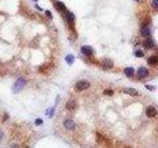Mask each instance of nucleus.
<instances>
[{
  "mask_svg": "<svg viewBox=\"0 0 158 148\" xmlns=\"http://www.w3.org/2000/svg\"><path fill=\"white\" fill-rule=\"evenodd\" d=\"M143 55H144V54H143V52H142L141 50H136V51H135V56H136V57H142Z\"/></svg>",
  "mask_w": 158,
  "mask_h": 148,
  "instance_id": "19",
  "label": "nucleus"
},
{
  "mask_svg": "<svg viewBox=\"0 0 158 148\" xmlns=\"http://www.w3.org/2000/svg\"><path fill=\"white\" fill-rule=\"evenodd\" d=\"M65 19L68 22L69 24H72L74 22V15L71 13V12H66L65 14Z\"/></svg>",
  "mask_w": 158,
  "mask_h": 148,
  "instance_id": "10",
  "label": "nucleus"
},
{
  "mask_svg": "<svg viewBox=\"0 0 158 148\" xmlns=\"http://www.w3.org/2000/svg\"><path fill=\"white\" fill-rule=\"evenodd\" d=\"M146 88L149 89V90H153V87H150V86H148V85H146Z\"/></svg>",
  "mask_w": 158,
  "mask_h": 148,
  "instance_id": "23",
  "label": "nucleus"
},
{
  "mask_svg": "<svg viewBox=\"0 0 158 148\" xmlns=\"http://www.w3.org/2000/svg\"><path fill=\"white\" fill-rule=\"evenodd\" d=\"M152 5L154 8H158V0H153L152 1Z\"/></svg>",
  "mask_w": 158,
  "mask_h": 148,
  "instance_id": "20",
  "label": "nucleus"
},
{
  "mask_svg": "<svg viewBox=\"0 0 158 148\" xmlns=\"http://www.w3.org/2000/svg\"><path fill=\"white\" fill-rule=\"evenodd\" d=\"M150 34H151V32H150V30H149L148 27H143L141 29V35L143 37H149Z\"/></svg>",
  "mask_w": 158,
  "mask_h": 148,
  "instance_id": "11",
  "label": "nucleus"
},
{
  "mask_svg": "<svg viewBox=\"0 0 158 148\" xmlns=\"http://www.w3.org/2000/svg\"><path fill=\"white\" fill-rule=\"evenodd\" d=\"M102 65H103L105 68H112L114 63L111 59H103L102 60Z\"/></svg>",
  "mask_w": 158,
  "mask_h": 148,
  "instance_id": "9",
  "label": "nucleus"
},
{
  "mask_svg": "<svg viewBox=\"0 0 158 148\" xmlns=\"http://www.w3.org/2000/svg\"><path fill=\"white\" fill-rule=\"evenodd\" d=\"M76 107H77V104H76L75 100H69V101L66 103V109L69 110V111L75 110Z\"/></svg>",
  "mask_w": 158,
  "mask_h": 148,
  "instance_id": "7",
  "label": "nucleus"
},
{
  "mask_svg": "<svg viewBox=\"0 0 158 148\" xmlns=\"http://www.w3.org/2000/svg\"><path fill=\"white\" fill-rule=\"evenodd\" d=\"M123 91H124L125 94H129L131 95V96H139L138 91H136L135 89H132V88H124Z\"/></svg>",
  "mask_w": 158,
  "mask_h": 148,
  "instance_id": "6",
  "label": "nucleus"
},
{
  "mask_svg": "<svg viewBox=\"0 0 158 148\" xmlns=\"http://www.w3.org/2000/svg\"><path fill=\"white\" fill-rule=\"evenodd\" d=\"M35 1H37V0H35Z\"/></svg>",
  "mask_w": 158,
  "mask_h": 148,
  "instance_id": "25",
  "label": "nucleus"
},
{
  "mask_svg": "<svg viewBox=\"0 0 158 148\" xmlns=\"http://www.w3.org/2000/svg\"><path fill=\"white\" fill-rule=\"evenodd\" d=\"M147 75H148V70H147V68L141 67L138 69V76H139L140 78H144Z\"/></svg>",
  "mask_w": 158,
  "mask_h": 148,
  "instance_id": "8",
  "label": "nucleus"
},
{
  "mask_svg": "<svg viewBox=\"0 0 158 148\" xmlns=\"http://www.w3.org/2000/svg\"><path fill=\"white\" fill-rule=\"evenodd\" d=\"M124 74L128 76V77H131L133 74H134V70H133V68L131 67H128L124 69Z\"/></svg>",
  "mask_w": 158,
  "mask_h": 148,
  "instance_id": "12",
  "label": "nucleus"
},
{
  "mask_svg": "<svg viewBox=\"0 0 158 148\" xmlns=\"http://www.w3.org/2000/svg\"><path fill=\"white\" fill-rule=\"evenodd\" d=\"M55 8L58 10V11H64L65 10V5L62 3V2H56L55 3Z\"/></svg>",
  "mask_w": 158,
  "mask_h": 148,
  "instance_id": "14",
  "label": "nucleus"
},
{
  "mask_svg": "<svg viewBox=\"0 0 158 148\" xmlns=\"http://www.w3.org/2000/svg\"><path fill=\"white\" fill-rule=\"evenodd\" d=\"M147 62H148L149 64H156V63L158 62V56H157V55H153V56H150V57L148 58Z\"/></svg>",
  "mask_w": 158,
  "mask_h": 148,
  "instance_id": "13",
  "label": "nucleus"
},
{
  "mask_svg": "<svg viewBox=\"0 0 158 148\" xmlns=\"http://www.w3.org/2000/svg\"><path fill=\"white\" fill-rule=\"evenodd\" d=\"M46 14H47L48 16H49V17L51 16V14H50V12H49V11H46Z\"/></svg>",
  "mask_w": 158,
  "mask_h": 148,
  "instance_id": "22",
  "label": "nucleus"
},
{
  "mask_svg": "<svg viewBox=\"0 0 158 148\" xmlns=\"http://www.w3.org/2000/svg\"><path fill=\"white\" fill-rule=\"evenodd\" d=\"M90 86V83L88 81L86 80H80L78 81L77 83H76L75 85V89L77 91H79V92H81V91H84V90H86V89H88Z\"/></svg>",
  "mask_w": 158,
  "mask_h": 148,
  "instance_id": "1",
  "label": "nucleus"
},
{
  "mask_svg": "<svg viewBox=\"0 0 158 148\" xmlns=\"http://www.w3.org/2000/svg\"><path fill=\"white\" fill-rule=\"evenodd\" d=\"M81 52H82L84 55H86V56H91L92 54H93V49H92V47H89V46H83L81 47Z\"/></svg>",
  "mask_w": 158,
  "mask_h": 148,
  "instance_id": "5",
  "label": "nucleus"
},
{
  "mask_svg": "<svg viewBox=\"0 0 158 148\" xmlns=\"http://www.w3.org/2000/svg\"><path fill=\"white\" fill-rule=\"evenodd\" d=\"M96 137H97V140H98V141H99V142L104 141V140H105L104 136H102V135L100 134V133H97V134H96Z\"/></svg>",
  "mask_w": 158,
  "mask_h": 148,
  "instance_id": "17",
  "label": "nucleus"
},
{
  "mask_svg": "<svg viewBox=\"0 0 158 148\" xmlns=\"http://www.w3.org/2000/svg\"><path fill=\"white\" fill-rule=\"evenodd\" d=\"M65 60L67 61L68 64H71V63H73V61H74V56H73L72 54H68V55H66Z\"/></svg>",
  "mask_w": 158,
  "mask_h": 148,
  "instance_id": "16",
  "label": "nucleus"
},
{
  "mask_svg": "<svg viewBox=\"0 0 158 148\" xmlns=\"http://www.w3.org/2000/svg\"><path fill=\"white\" fill-rule=\"evenodd\" d=\"M1 132V131H0ZM1 137H2V133H0V139H1Z\"/></svg>",
  "mask_w": 158,
  "mask_h": 148,
  "instance_id": "24",
  "label": "nucleus"
},
{
  "mask_svg": "<svg viewBox=\"0 0 158 148\" xmlns=\"http://www.w3.org/2000/svg\"><path fill=\"white\" fill-rule=\"evenodd\" d=\"M144 46L147 47V48H151V47H154V43H153V40H152L151 39H147V40H145Z\"/></svg>",
  "mask_w": 158,
  "mask_h": 148,
  "instance_id": "15",
  "label": "nucleus"
},
{
  "mask_svg": "<svg viewBox=\"0 0 158 148\" xmlns=\"http://www.w3.org/2000/svg\"><path fill=\"white\" fill-rule=\"evenodd\" d=\"M63 125L68 130H73L75 128V122L73 121H71V120H65L64 122H63Z\"/></svg>",
  "mask_w": 158,
  "mask_h": 148,
  "instance_id": "3",
  "label": "nucleus"
},
{
  "mask_svg": "<svg viewBox=\"0 0 158 148\" xmlns=\"http://www.w3.org/2000/svg\"><path fill=\"white\" fill-rule=\"evenodd\" d=\"M25 84H26V80H25L24 78H19L18 80L16 81V83H15L14 91H15V92H19V91H21V90L24 88Z\"/></svg>",
  "mask_w": 158,
  "mask_h": 148,
  "instance_id": "2",
  "label": "nucleus"
},
{
  "mask_svg": "<svg viewBox=\"0 0 158 148\" xmlns=\"http://www.w3.org/2000/svg\"><path fill=\"white\" fill-rule=\"evenodd\" d=\"M136 1H138V0H136Z\"/></svg>",
  "mask_w": 158,
  "mask_h": 148,
  "instance_id": "26",
  "label": "nucleus"
},
{
  "mask_svg": "<svg viewBox=\"0 0 158 148\" xmlns=\"http://www.w3.org/2000/svg\"><path fill=\"white\" fill-rule=\"evenodd\" d=\"M41 123H43V121H41V120H40V119H37V120H36V124L39 125V124H41Z\"/></svg>",
  "mask_w": 158,
  "mask_h": 148,
  "instance_id": "21",
  "label": "nucleus"
},
{
  "mask_svg": "<svg viewBox=\"0 0 158 148\" xmlns=\"http://www.w3.org/2000/svg\"><path fill=\"white\" fill-rule=\"evenodd\" d=\"M145 114L148 118H154L157 114V111L154 107H148L145 111Z\"/></svg>",
  "mask_w": 158,
  "mask_h": 148,
  "instance_id": "4",
  "label": "nucleus"
},
{
  "mask_svg": "<svg viewBox=\"0 0 158 148\" xmlns=\"http://www.w3.org/2000/svg\"><path fill=\"white\" fill-rule=\"evenodd\" d=\"M104 94L108 95V96H112V95L114 94V91H113V90H108V89H107V90L104 91Z\"/></svg>",
  "mask_w": 158,
  "mask_h": 148,
  "instance_id": "18",
  "label": "nucleus"
}]
</instances>
